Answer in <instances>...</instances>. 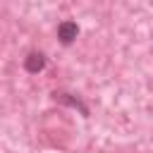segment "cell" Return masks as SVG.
<instances>
[{
  "mask_svg": "<svg viewBox=\"0 0 153 153\" xmlns=\"http://www.w3.org/2000/svg\"><path fill=\"white\" fill-rule=\"evenodd\" d=\"M76 36H79V24H76V22L65 19V22L57 24V41H60L62 45H72V43L76 41Z\"/></svg>",
  "mask_w": 153,
  "mask_h": 153,
  "instance_id": "obj_3",
  "label": "cell"
},
{
  "mask_svg": "<svg viewBox=\"0 0 153 153\" xmlns=\"http://www.w3.org/2000/svg\"><path fill=\"white\" fill-rule=\"evenodd\" d=\"M50 98L55 100V103H60V105H67V108H72V110H79V115L81 117H88L91 115V110H88V105L81 100V96H76V93H69V91H53L50 93Z\"/></svg>",
  "mask_w": 153,
  "mask_h": 153,
  "instance_id": "obj_1",
  "label": "cell"
},
{
  "mask_svg": "<svg viewBox=\"0 0 153 153\" xmlns=\"http://www.w3.org/2000/svg\"><path fill=\"white\" fill-rule=\"evenodd\" d=\"M45 65H48V57H45L43 50H29L26 57H24V69L29 74H41L45 69Z\"/></svg>",
  "mask_w": 153,
  "mask_h": 153,
  "instance_id": "obj_2",
  "label": "cell"
}]
</instances>
